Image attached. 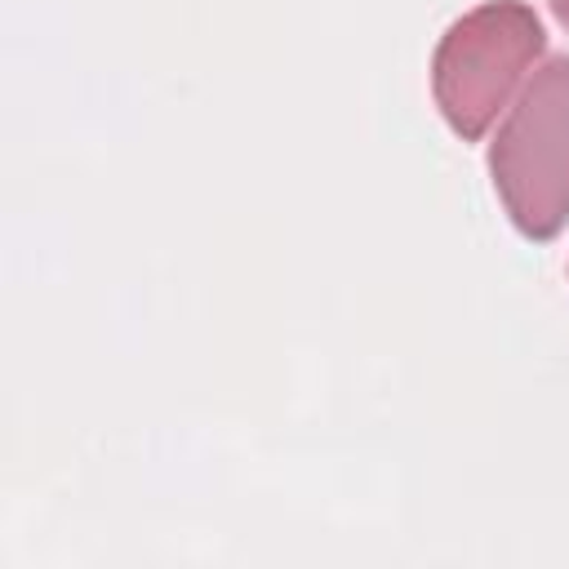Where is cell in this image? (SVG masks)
<instances>
[{"mask_svg": "<svg viewBox=\"0 0 569 569\" xmlns=\"http://www.w3.org/2000/svg\"><path fill=\"white\" fill-rule=\"evenodd\" d=\"M489 178L511 227L547 244L569 222V53L547 58L520 89L498 138L489 142Z\"/></svg>", "mask_w": 569, "mask_h": 569, "instance_id": "cell-1", "label": "cell"}, {"mask_svg": "<svg viewBox=\"0 0 569 569\" xmlns=\"http://www.w3.org/2000/svg\"><path fill=\"white\" fill-rule=\"evenodd\" d=\"M542 49L547 31L525 0H485L453 18L431 53V98L445 124L480 142Z\"/></svg>", "mask_w": 569, "mask_h": 569, "instance_id": "cell-2", "label": "cell"}, {"mask_svg": "<svg viewBox=\"0 0 569 569\" xmlns=\"http://www.w3.org/2000/svg\"><path fill=\"white\" fill-rule=\"evenodd\" d=\"M551 13H556V22L569 31V0H551Z\"/></svg>", "mask_w": 569, "mask_h": 569, "instance_id": "cell-3", "label": "cell"}]
</instances>
